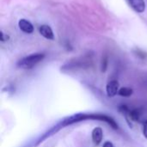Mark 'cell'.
Returning a JSON list of instances; mask_svg holds the SVG:
<instances>
[{
  "mask_svg": "<svg viewBox=\"0 0 147 147\" xmlns=\"http://www.w3.org/2000/svg\"><path fill=\"white\" fill-rule=\"evenodd\" d=\"M104 121L107 124H109L112 128L114 129H118V124L116 121L110 116H108L106 115H102V114H86V113H78L70 116H67L61 120L59 122H58L56 125L52 127L47 132H46L36 142V146L43 142L45 140L48 139L52 135L58 133L60 129L69 127L71 125H73L75 123H78L81 121Z\"/></svg>",
  "mask_w": 147,
  "mask_h": 147,
  "instance_id": "obj_1",
  "label": "cell"
},
{
  "mask_svg": "<svg viewBox=\"0 0 147 147\" xmlns=\"http://www.w3.org/2000/svg\"><path fill=\"white\" fill-rule=\"evenodd\" d=\"M45 59V53H35L30 55L25 56L18 60L16 65L18 68L23 70H29L37 65L40 62H41Z\"/></svg>",
  "mask_w": 147,
  "mask_h": 147,
  "instance_id": "obj_2",
  "label": "cell"
},
{
  "mask_svg": "<svg viewBox=\"0 0 147 147\" xmlns=\"http://www.w3.org/2000/svg\"><path fill=\"white\" fill-rule=\"evenodd\" d=\"M119 83L116 80H111L107 84L106 86V93L109 97L115 96L119 92Z\"/></svg>",
  "mask_w": 147,
  "mask_h": 147,
  "instance_id": "obj_3",
  "label": "cell"
},
{
  "mask_svg": "<svg viewBox=\"0 0 147 147\" xmlns=\"http://www.w3.org/2000/svg\"><path fill=\"white\" fill-rule=\"evenodd\" d=\"M130 7L137 13H143L146 10V3L144 0H127Z\"/></svg>",
  "mask_w": 147,
  "mask_h": 147,
  "instance_id": "obj_4",
  "label": "cell"
},
{
  "mask_svg": "<svg viewBox=\"0 0 147 147\" xmlns=\"http://www.w3.org/2000/svg\"><path fill=\"white\" fill-rule=\"evenodd\" d=\"M39 32L40 34L46 39L47 40H53L54 39V34L53 29L51 28L50 26L43 24L39 27Z\"/></svg>",
  "mask_w": 147,
  "mask_h": 147,
  "instance_id": "obj_5",
  "label": "cell"
},
{
  "mask_svg": "<svg viewBox=\"0 0 147 147\" xmlns=\"http://www.w3.org/2000/svg\"><path fill=\"white\" fill-rule=\"evenodd\" d=\"M18 26H19V28L26 34H32L34 32L33 24L26 19H21L18 22Z\"/></svg>",
  "mask_w": 147,
  "mask_h": 147,
  "instance_id": "obj_6",
  "label": "cell"
},
{
  "mask_svg": "<svg viewBox=\"0 0 147 147\" xmlns=\"http://www.w3.org/2000/svg\"><path fill=\"white\" fill-rule=\"evenodd\" d=\"M91 138L92 141L96 146H98L101 144L103 139V131L101 127H96L93 129L91 133Z\"/></svg>",
  "mask_w": 147,
  "mask_h": 147,
  "instance_id": "obj_7",
  "label": "cell"
},
{
  "mask_svg": "<svg viewBox=\"0 0 147 147\" xmlns=\"http://www.w3.org/2000/svg\"><path fill=\"white\" fill-rule=\"evenodd\" d=\"M133 93H134L133 89H131L129 87H123V88L120 89L118 95L121 96H123V97H129L133 95Z\"/></svg>",
  "mask_w": 147,
  "mask_h": 147,
  "instance_id": "obj_8",
  "label": "cell"
},
{
  "mask_svg": "<svg viewBox=\"0 0 147 147\" xmlns=\"http://www.w3.org/2000/svg\"><path fill=\"white\" fill-rule=\"evenodd\" d=\"M0 35H1V41H2V42H4V41L8 40H9V37L7 34H5L3 31H1Z\"/></svg>",
  "mask_w": 147,
  "mask_h": 147,
  "instance_id": "obj_9",
  "label": "cell"
},
{
  "mask_svg": "<svg viewBox=\"0 0 147 147\" xmlns=\"http://www.w3.org/2000/svg\"><path fill=\"white\" fill-rule=\"evenodd\" d=\"M107 64H108V61H107V59L105 58L104 60L102 59V71H105L106 69H107Z\"/></svg>",
  "mask_w": 147,
  "mask_h": 147,
  "instance_id": "obj_10",
  "label": "cell"
},
{
  "mask_svg": "<svg viewBox=\"0 0 147 147\" xmlns=\"http://www.w3.org/2000/svg\"><path fill=\"white\" fill-rule=\"evenodd\" d=\"M143 135H144V137L147 140V121H146L145 123H144V127H143Z\"/></svg>",
  "mask_w": 147,
  "mask_h": 147,
  "instance_id": "obj_11",
  "label": "cell"
},
{
  "mask_svg": "<svg viewBox=\"0 0 147 147\" xmlns=\"http://www.w3.org/2000/svg\"><path fill=\"white\" fill-rule=\"evenodd\" d=\"M102 147H115V146H114L113 143H111L110 141H106V142L103 144V146Z\"/></svg>",
  "mask_w": 147,
  "mask_h": 147,
  "instance_id": "obj_12",
  "label": "cell"
}]
</instances>
